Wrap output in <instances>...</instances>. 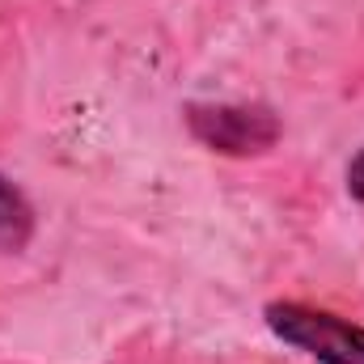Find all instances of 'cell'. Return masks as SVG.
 Masks as SVG:
<instances>
[{"instance_id": "obj_1", "label": "cell", "mask_w": 364, "mask_h": 364, "mask_svg": "<svg viewBox=\"0 0 364 364\" xmlns=\"http://www.w3.org/2000/svg\"><path fill=\"white\" fill-rule=\"evenodd\" d=\"M186 132L220 157H263L284 136L279 114L263 102H186Z\"/></svg>"}, {"instance_id": "obj_2", "label": "cell", "mask_w": 364, "mask_h": 364, "mask_svg": "<svg viewBox=\"0 0 364 364\" xmlns=\"http://www.w3.org/2000/svg\"><path fill=\"white\" fill-rule=\"evenodd\" d=\"M263 322L279 343L305 352L318 364H364V326L331 309H314L301 301H272L263 309Z\"/></svg>"}, {"instance_id": "obj_3", "label": "cell", "mask_w": 364, "mask_h": 364, "mask_svg": "<svg viewBox=\"0 0 364 364\" xmlns=\"http://www.w3.org/2000/svg\"><path fill=\"white\" fill-rule=\"evenodd\" d=\"M30 237H34V208L0 174V250H21Z\"/></svg>"}, {"instance_id": "obj_4", "label": "cell", "mask_w": 364, "mask_h": 364, "mask_svg": "<svg viewBox=\"0 0 364 364\" xmlns=\"http://www.w3.org/2000/svg\"><path fill=\"white\" fill-rule=\"evenodd\" d=\"M343 182H348V195L356 199V203H364V149L348 161V174H343Z\"/></svg>"}]
</instances>
